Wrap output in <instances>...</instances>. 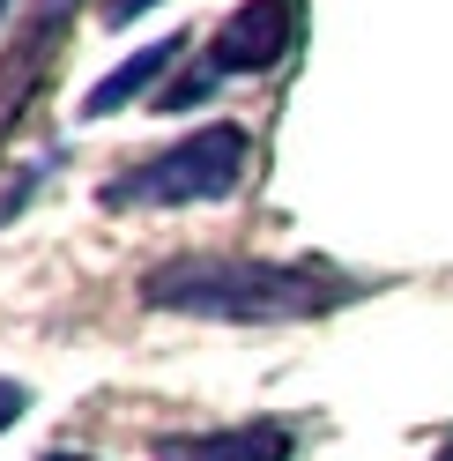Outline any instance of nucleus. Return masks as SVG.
Returning a JSON list of instances; mask_svg holds the SVG:
<instances>
[{"mask_svg":"<svg viewBox=\"0 0 453 461\" xmlns=\"http://www.w3.org/2000/svg\"><path fill=\"white\" fill-rule=\"evenodd\" d=\"M357 298L350 276L320 261H238V253H186L141 276V305L186 312V321H223V328H290L320 321Z\"/></svg>","mask_w":453,"mask_h":461,"instance_id":"f257e3e1","label":"nucleus"},{"mask_svg":"<svg viewBox=\"0 0 453 461\" xmlns=\"http://www.w3.org/2000/svg\"><path fill=\"white\" fill-rule=\"evenodd\" d=\"M245 157H253L245 127L216 120V127H193L186 141H172V149H156L149 164L120 171L97 201L104 209H193V201H223V194H238Z\"/></svg>","mask_w":453,"mask_h":461,"instance_id":"f03ea898","label":"nucleus"},{"mask_svg":"<svg viewBox=\"0 0 453 461\" xmlns=\"http://www.w3.org/2000/svg\"><path fill=\"white\" fill-rule=\"evenodd\" d=\"M298 45V0H238L231 15L216 23V38L201 60L231 82V75H268L282 68V52Z\"/></svg>","mask_w":453,"mask_h":461,"instance_id":"7ed1b4c3","label":"nucleus"},{"mask_svg":"<svg viewBox=\"0 0 453 461\" xmlns=\"http://www.w3.org/2000/svg\"><path fill=\"white\" fill-rule=\"evenodd\" d=\"M156 461H290L298 439H290V424H216V431H156L149 439Z\"/></svg>","mask_w":453,"mask_h":461,"instance_id":"20e7f679","label":"nucleus"},{"mask_svg":"<svg viewBox=\"0 0 453 461\" xmlns=\"http://www.w3.org/2000/svg\"><path fill=\"white\" fill-rule=\"evenodd\" d=\"M179 52H186V38H156V45H141L134 60H120L90 97H82V120H111V112H127L134 97H156V90H164V68H179Z\"/></svg>","mask_w":453,"mask_h":461,"instance_id":"39448f33","label":"nucleus"},{"mask_svg":"<svg viewBox=\"0 0 453 461\" xmlns=\"http://www.w3.org/2000/svg\"><path fill=\"white\" fill-rule=\"evenodd\" d=\"M75 8H82V0H38L31 31H22V45H31V68H22V75H38V60H45V52L67 38V15H75Z\"/></svg>","mask_w":453,"mask_h":461,"instance_id":"423d86ee","label":"nucleus"},{"mask_svg":"<svg viewBox=\"0 0 453 461\" xmlns=\"http://www.w3.org/2000/svg\"><path fill=\"white\" fill-rule=\"evenodd\" d=\"M216 82H223V75L201 60V75H179V82H164V90H156V104H164V112H193V104H209V97H216Z\"/></svg>","mask_w":453,"mask_h":461,"instance_id":"0eeeda50","label":"nucleus"},{"mask_svg":"<svg viewBox=\"0 0 453 461\" xmlns=\"http://www.w3.org/2000/svg\"><path fill=\"white\" fill-rule=\"evenodd\" d=\"M22 410H31V387H22V380H0V431H8Z\"/></svg>","mask_w":453,"mask_h":461,"instance_id":"6e6552de","label":"nucleus"},{"mask_svg":"<svg viewBox=\"0 0 453 461\" xmlns=\"http://www.w3.org/2000/svg\"><path fill=\"white\" fill-rule=\"evenodd\" d=\"M156 0H104V23H134V15H149Z\"/></svg>","mask_w":453,"mask_h":461,"instance_id":"1a4fd4ad","label":"nucleus"},{"mask_svg":"<svg viewBox=\"0 0 453 461\" xmlns=\"http://www.w3.org/2000/svg\"><path fill=\"white\" fill-rule=\"evenodd\" d=\"M45 461H90V454H45Z\"/></svg>","mask_w":453,"mask_h":461,"instance_id":"9d476101","label":"nucleus"},{"mask_svg":"<svg viewBox=\"0 0 453 461\" xmlns=\"http://www.w3.org/2000/svg\"><path fill=\"white\" fill-rule=\"evenodd\" d=\"M439 461H453V439H446V447H439Z\"/></svg>","mask_w":453,"mask_h":461,"instance_id":"9b49d317","label":"nucleus"},{"mask_svg":"<svg viewBox=\"0 0 453 461\" xmlns=\"http://www.w3.org/2000/svg\"><path fill=\"white\" fill-rule=\"evenodd\" d=\"M8 8H15V0H0V23H8Z\"/></svg>","mask_w":453,"mask_h":461,"instance_id":"f8f14e48","label":"nucleus"}]
</instances>
